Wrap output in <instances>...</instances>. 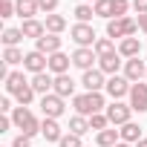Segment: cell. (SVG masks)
Masks as SVG:
<instances>
[{"label": "cell", "instance_id": "1", "mask_svg": "<svg viewBox=\"0 0 147 147\" xmlns=\"http://www.w3.org/2000/svg\"><path fill=\"white\" fill-rule=\"evenodd\" d=\"M72 104H75V113L84 115V118H87V115H95V113H101V110H107L101 92H84V95H75V98H72Z\"/></svg>", "mask_w": 147, "mask_h": 147}, {"label": "cell", "instance_id": "2", "mask_svg": "<svg viewBox=\"0 0 147 147\" xmlns=\"http://www.w3.org/2000/svg\"><path fill=\"white\" fill-rule=\"evenodd\" d=\"M12 124L15 127H20V136H35V133H40V121L32 115V110L29 107H18L15 113H12Z\"/></svg>", "mask_w": 147, "mask_h": 147}, {"label": "cell", "instance_id": "3", "mask_svg": "<svg viewBox=\"0 0 147 147\" xmlns=\"http://www.w3.org/2000/svg\"><path fill=\"white\" fill-rule=\"evenodd\" d=\"M136 29H138V20H133V18H113V20H107V38H133L136 35Z\"/></svg>", "mask_w": 147, "mask_h": 147}, {"label": "cell", "instance_id": "4", "mask_svg": "<svg viewBox=\"0 0 147 147\" xmlns=\"http://www.w3.org/2000/svg\"><path fill=\"white\" fill-rule=\"evenodd\" d=\"M69 35H72V40H75L78 46H84V49H92L95 46V29L90 26V23H75V26H72L69 29Z\"/></svg>", "mask_w": 147, "mask_h": 147}, {"label": "cell", "instance_id": "5", "mask_svg": "<svg viewBox=\"0 0 147 147\" xmlns=\"http://www.w3.org/2000/svg\"><path fill=\"white\" fill-rule=\"evenodd\" d=\"M63 110H66V107H63V98H61V95L49 92V95L40 98V113H43V118H61Z\"/></svg>", "mask_w": 147, "mask_h": 147}, {"label": "cell", "instance_id": "6", "mask_svg": "<svg viewBox=\"0 0 147 147\" xmlns=\"http://www.w3.org/2000/svg\"><path fill=\"white\" fill-rule=\"evenodd\" d=\"M23 69H29L32 75H40V72H46L49 69V55H43V52H26V58H23Z\"/></svg>", "mask_w": 147, "mask_h": 147}, {"label": "cell", "instance_id": "7", "mask_svg": "<svg viewBox=\"0 0 147 147\" xmlns=\"http://www.w3.org/2000/svg\"><path fill=\"white\" fill-rule=\"evenodd\" d=\"M104 113H107L110 124H121V127H124V124L130 121V113H133V107H130V104H121V101H113V104H110Z\"/></svg>", "mask_w": 147, "mask_h": 147}, {"label": "cell", "instance_id": "8", "mask_svg": "<svg viewBox=\"0 0 147 147\" xmlns=\"http://www.w3.org/2000/svg\"><path fill=\"white\" fill-rule=\"evenodd\" d=\"M124 78H127L130 84H138L141 78H147V66H144L141 58H130V61H124Z\"/></svg>", "mask_w": 147, "mask_h": 147}, {"label": "cell", "instance_id": "9", "mask_svg": "<svg viewBox=\"0 0 147 147\" xmlns=\"http://www.w3.org/2000/svg\"><path fill=\"white\" fill-rule=\"evenodd\" d=\"M110 95H113V101H118V98H124V95H130V90H133V84L124 78V75H113L110 81H107V87H104Z\"/></svg>", "mask_w": 147, "mask_h": 147}, {"label": "cell", "instance_id": "10", "mask_svg": "<svg viewBox=\"0 0 147 147\" xmlns=\"http://www.w3.org/2000/svg\"><path fill=\"white\" fill-rule=\"evenodd\" d=\"M81 84L87 87V92H101V90L107 87L104 72H101V69H87V72H84V78H81Z\"/></svg>", "mask_w": 147, "mask_h": 147}, {"label": "cell", "instance_id": "11", "mask_svg": "<svg viewBox=\"0 0 147 147\" xmlns=\"http://www.w3.org/2000/svg\"><path fill=\"white\" fill-rule=\"evenodd\" d=\"M130 107L136 113H147V84H133V90H130Z\"/></svg>", "mask_w": 147, "mask_h": 147}, {"label": "cell", "instance_id": "12", "mask_svg": "<svg viewBox=\"0 0 147 147\" xmlns=\"http://www.w3.org/2000/svg\"><path fill=\"white\" fill-rule=\"evenodd\" d=\"M92 61H98V55H95V49H84V46H78L75 52H72V63H75L78 69H92Z\"/></svg>", "mask_w": 147, "mask_h": 147}, {"label": "cell", "instance_id": "13", "mask_svg": "<svg viewBox=\"0 0 147 147\" xmlns=\"http://www.w3.org/2000/svg\"><path fill=\"white\" fill-rule=\"evenodd\" d=\"M32 90L35 92H40V95H49L52 90H55V78L49 75V72H40V75H32Z\"/></svg>", "mask_w": 147, "mask_h": 147}, {"label": "cell", "instance_id": "14", "mask_svg": "<svg viewBox=\"0 0 147 147\" xmlns=\"http://www.w3.org/2000/svg\"><path fill=\"white\" fill-rule=\"evenodd\" d=\"M40 136H43L46 141H61V138H63V133H61L58 118H43V121H40Z\"/></svg>", "mask_w": 147, "mask_h": 147}, {"label": "cell", "instance_id": "15", "mask_svg": "<svg viewBox=\"0 0 147 147\" xmlns=\"http://www.w3.org/2000/svg\"><path fill=\"white\" fill-rule=\"evenodd\" d=\"M55 95H61V98H69V95H75V81L69 78V72L66 75H55V90H52Z\"/></svg>", "mask_w": 147, "mask_h": 147}, {"label": "cell", "instance_id": "16", "mask_svg": "<svg viewBox=\"0 0 147 147\" xmlns=\"http://www.w3.org/2000/svg\"><path fill=\"white\" fill-rule=\"evenodd\" d=\"M69 63H72V58H66L63 52L49 55V72H52V75H66V72H69Z\"/></svg>", "mask_w": 147, "mask_h": 147}, {"label": "cell", "instance_id": "17", "mask_svg": "<svg viewBox=\"0 0 147 147\" xmlns=\"http://www.w3.org/2000/svg\"><path fill=\"white\" fill-rule=\"evenodd\" d=\"M35 49L43 52V55H55V52H61V38L58 35H43L40 40H35Z\"/></svg>", "mask_w": 147, "mask_h": 147}, {"label": "cell", "instance_id": "18", "mask_svg": "<svg viewBox=\"0 0 147 147\" xmlns=\"http://www.w3.org/2000/svg\"><path fill=\"white\" fill-rule=\"evenodd\" d=\"M118 66H121V55H118V52L98 58V69L104 72V75H118Z\"/></svg>", "mask_w": 147, "mask_h": 147}, {"label": "cell", "instance_id": "19", "mask_svg": "<svg viewBox=\"0 0 147 147\" xmlns=\"http://www.w3.org/2000/svg\"><path fill=\"white\" fill-rule=\"evenodd\" d=\"M20 32H23V38H35V40H40L43 35H46V23H40V20H23V26H20Z\"/></svg>", "mask_w": 147, "mask_h": 147}, {"label": "cell", "instance_id": "20", "mask_svg": "<svg viewBox=\"0 0 147 147\" xmlns=\"http://www.w3.org/2000/svg\"><path fill=\"white\" fill-rule=\"evenodd\" d=\"M138 52H141V40L138 38H124L121 43H118V55L121 58H138Z\"/></svg>", "mask_w": 147, "mask_h": 147}, {"label": "cell", "instance_id": "21", "mask_svg": "<svg viewBox=\"0 0 147 147\" xmlns=\"http://www.w3.org/2000/svg\"><path fill=\"white\" fill-rule=\"evenodd\" d=\"M118 133H121V141H127V144H138V141H141V127L133 124V121H127Z\"/></svg>", "mask_w": 147, "mask_h": 147}, {"label": "cell", "instance_id": "22", "mask_svg": "<svg viewBox=\"0 0 147 147\" xmlns=\"http://www.w3.org/2000/svg\"><path fill=\"white\" fill-rule=\"evenodd\" d=\"M18 15L23 18V20H32L38 12H40V6H38V0H18Z\"/></svg>", "mask_w": 147, "mask_h": 147}, {"label": "cell", "instance_id": "23", "mask_svg": "<svg viewBox=\"0 0 147 147\" xmlns=\"http://www.w3.org/2000/svg\"><path fill=\"white\" fill-rule=\"evenodd\" d=\"M118 138H121V133L107 127V130H101V133H98L95 144H98V147H115V144H118Z\"/></svg>", "mask_w": 147, "mask_h": 147}, {"label": "cell", "instance_id": "24", "mask_svg": "<svg viewBox=\"0 0 147 147\" xmlns=\"http://www.w3.org/2000/svg\"><path fill=\"white\" fill-rule=\"evenodd\" d=\"M26 84H29V81L23 78V72H9V78H6V90H9L12 95H18Z\"/></svg>", "mask_w": 147, "mask_h": 147}, {"label": "cell", "instance_id": "25", "mask_svg": "<svg viewBox=\"0 0 147 147\" xmlns=\"http://www.w3.org/2000/svg\"><path fill=\"white\" fill-rule=\"evenodd\" d=\"M66 29V18L63 15H46V32L49 35H61Z\"/></svg>", "mask_w": 147, "mask_h": 147}, {"label": "cell", "instance_id": "26", "mask_svg": "<svg viewBox=\"0 0 147 147\" xmlns=\"http://www.w3.org/2000/svg\"><path fill=\"white\" fill-rule=\"evenodd\" d=\"M92 127H90V118H84V115H72L69 118V133H75V136H84V133H90Z\"/></svg>", "mask_w": 147, "mask_h": 147}, {"label": "cell", "instance_id": "27", "mask_svg": "<svg viewBox=\"0 0 147 147\" xmlns=\"http://www.w3.org/2000/svg\"><path fill=\"white\" fill-rule=\"evenodd\" d=\"M92 49H95V55H98V58H104V55H113V52H118V49H115V40H113V38H98Z\"/></svg>", "mask_w": 147, "mask_h": 147}, {"label": "cell", "instance_id": "28", "mask_svg": "<svg viewBox=\"0 0 147 147\" xmlns=\"http://www.w3.org/2000/svg\"><path fill=\"white\" fill-rule=\"evenodd\" d=\"M23 58H26V55H23L18 46H6V52H3V61H6L9 66H15V63H23Z\"/></svg>", "mask_w": 147, "mask_h": 147}, {"label": "cell", "instance_id": "29", "mask_svg": "<svg viewBox=\"0 0 147 147\" xmlns=\"http://www.w3.org/2000/svg\"><path fill=\"white\" fill-rule=\"evenodd\" d=\"M92 9H95V15H98V18L113 20V0H98V3H92Z\"/></svg>", "mask_w": 147, "mask_h": 147}, {"label": "cell", "instance_id": "30", "mask_svg": "<svg viewBox=\"0 0 147 147\" xmlns=\"http://www.w3.org/2000/svg\"><path fill=\"white\" fill-rule=\"evenodd\" d=\"M92 15H95V9H92L90 3L75 6V18H78V23H90V20H92Z\"/></svg>", "mask_w": 147, "mask_h": 147}, {"label": "cell", "instance_id": "31", "mask_svg": "<svg viewBox=\"0 0 147 147\" xmlns=\"http://www.w3.org/2000/svg\"><path fill=\"white\" fill-rule=\"evenodd\" d=\"M90 127H92V130H98V133H101V130H107V127H110L107 113H95V115H90Z\"/></svg>", "mask_w": 147, "mask_h": 147}, {"label": "cell", "instance_id": "32", "mask_svg": "<svg viewBox=\"0 0 147 147\" xmlns=\"http://www.w3.org/2000/svg\"><path fill=\"white\" fill-rule=\"evenodd\" d=\"M20 40H23V32H20V29H6V32H3V43H6V46H18Z\"/></svg>", "mask_w": 147, "mask_h": 147}, {"label": "cell", "instance_id": "33", "mask_svg": "<svg viewBox=\"0 0 147 147\" xmlns=\"http://www.w3.org/2000/svg\"><path fill=\"white\" fill-rule=\"evenodd\" d=\"M130 6H133L130 0H113V18H127Z\"/></svg>", "mask_w": 147, "mask_h": 147}, {"label": "cell", "instance_id": "34", "mask_svg": "<svg viewBox=\"0 0 147 147\" xmlns=\"http://www.w3.org/2000/svg\"><path fill=\"white\" fill-rule=\"evenodd\" d=\"M18 101H20V107H26V104H32V98H35V90H32V84H26L18 95H15Z\"/></svg>", "mask_w": 147, "mask_h": 147}, {"label": "cell", "instance_id": "35", "mask_svg": "<svg viewBox=\"0 0 147 147\" xmlns=\"http://www.w3.org/2000/svg\"><path fill=\"white\" fill-rule=\"evenodd\" d=\"M58 147H84V144H81V136H75V133H66V136L58 141Z\"/></svg>", "mask_w": 147, "mask_h": 147}, {"label": "cell", "instance_id": "36", "mask_svg": "<svg viewBox=\"0 0 147 147\" xmlns=\"http://www.w3.org/2000/svg\"><path fill=\"white\" fill-rule=\"evenodd\" d=\"M18 12V6L12 3V0H3V3H0V18H12Z\"/></svg>", "mask_w": 147, "mask_h": 147}, {"label": "cell", "instance_id": "37", "mask_svg": "<svg viewBox=\"0 0 147 147\" xmlns=\"http://www.w3.org/2000/svg\"><path fill=\"white\" fill-rule=\"evenodd\" d=\"M38 6H40V12H46V15H52V12L58 9V0H38Z\"/></svg>", "mask_w": 147, "mask_h": 147}, {"label": "cell", "instance_id": "38", "mask_svg": "<svg viewBox=\"0 0 147 147\" xmlns=\"http://www.w3.org/2000/svg\"><path fill=\"white\" fill-rule=\"evenodd\" d=\"M12 147H32V138H29V136H18V138L12 141Z\"/></svg>", "mask_w": 147, "mask_h": 147}, {"label": "cell", "instance_id": "39", "mask_svg": "<svg viewBox=\"0 0 147 147\" xmlns=\"http://www.w3.org/2000/svg\"><path fill=\"white\" fill-rule=\"evenodd\" d=\"M133 9L138 15H147V0H133Z\"/></svg>", "mask_w": 147, "mask_h": 147}, {"label": "cell", "instance_id": "40", "mask_svg": "<svg viewBox=\"0 0 147 147\" xmlns=\"http://www.w3.org/2000/svg\"><path fill=\"white\" fill-rule=\"evenodd\" d=\"M9 127H12V118H9V115H3V118H0V133H6Z\"/></svg>", "mask_w": 147, "mask_h": 147}, {"label": "cell", "instance_id": "41", "mask_svg": "<svg viewBox=\"0 0 147 147\" xmlns=\"http://www.w3.org/2000/svg\"><path fill=\"white\" fill-rule=\"evenodd\" d=\"M138 29L147 35V15H138Z\"/></svg>", "mask_w": 147, "mask_h": 147}, {"label": "cell", "instance_id": "42", "mask_svg": "<svg viewBox=\"0 0 147 147\" xmlns=\"http://www.w3.org/2000/svg\"><path fill=\"white\" fill-rule=\"evenodd\" d=\"M0 110L9 113V110H12V101H9V98H0Z\"/></svg>", "mask_w": 147, "mask_h": 147}, {"label": "cell", "instance_id": "43", "mask_svg": "<svg viewBox=\"0 0 147 147\" xmlns=\"http://www.w3.org/2000/svg\"><path fill=\"white\" fill-rule=\"evenodd\" d=\"M136 147H147V138H141V141H138V144H136Z\"/></svg>", "mask_w": 147, "mask_h": 147}, {"label": "cell", "instance_id": "44", "mask_svg": "<svg viewBox=\"0 0 147 147\" xmlns=\"http://www.w3.org/2000/svg\"><path fill=\"white\" fill-rule=\"evenodd\" d=\"M115 147H130V144H127V141H118V144H115Z\"/></svg>", "mask_w": 147, "mask_h": 147}, {"label": "cell", "instance_id": "45", "mask_svg": "<svg viewBox=\"0 0 147 147\" xmlns=\"http://www.w3.org/2000/svg\"><path fill=\"white\" fill-rule=\"evenodd\" d=\"M92 3H98V0H92Z\"/></svg>", "mask_w": 147, "mask_h": 147}]
</instances>
